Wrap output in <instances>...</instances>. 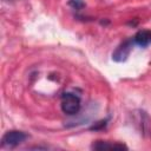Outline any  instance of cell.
<instances>
[{"label":"cell","instance_id":"1","mask_svg":"<svg viewBox=\"0 0 151 151\" xmlns=\"http://www.w3.org/2000/svg\"><path fill=\"white\" fill-rule=\"evenodd\" d=\"M60 107L61 111L67 116H76L81 107L80 98L76 93L72 92H65L61 94L60 98Z\"/></svg>","mask_w":151,"mask_h":151},{"label":"cell","instance_id":"2","mask_svg":"<svg viewBox=\"0 0 151 151\" xmlns=\"http://www.w3.org/2000/svg\"><path fill=\"white\" fill-rule=\"evenodd\" d=\"M27 138L28 134L22 131H18V130L7 131L1 138V147H15L19 144L24 143Z\"/></svg>","mask_w":151,"mask_h":151},{"label":"cell","instance_id":"3","mask_svg":"<svg viewBox=\"0 0 151 151\" xmlns=\"http://www.w3.org/2000/svg\"><path fill=\"white\" fill-rule=\"evenodd\" d=\"M133 39H126L124 40L113 52H112V60L116 63H123L125 61L129 55L130 52L132 50V45H133Z\"/></svg>","mask_w":151,"mask_h":151},{"label":"cell","instance_id":"4","mask_svg":"<svg viewBox=\"0 0 151 151\" xmlns=\"http://www.w3.org/2000/svg\"><path fill=\"white\" fill-rule=\"evenodd\" d=\"M133 42L140 47H146L151 44V31L150 29H140L133 37Z\"/></svg>","mask_w":151,"mask_h":151},{"label":"cell","instance_id":"5","mask_svg":"<svg viewBox=\"0 0 151 151\" xmlns=\"http://www.w3.org/2000/svg\"><path fill=\"white\" fill-rule=\"evenodd\" d=\"M93 150H126L127 147L124 144L119 143H109L105 140H97L91 146Z\"/></svg>","mask_w":151,"mask_h":151},{"label":"cell","instance_id":"6","mask_svg":"<svg viewBox=\"0 0 151 151\" xmlns=\"http://www.w3.org/2000/svg\"><path fill=\"white\" fill-rule=\"evenodd\" d=\"M68 5L76 11H80L85 7V4L83 0H68Z\"/></svg>","mask_w":151,"mask_h":151},{"label":"cell","instance_id":"7","mask_svg":"<svg viewBox=\"0 0 151 151\" xmlns=\"http://www.w3.org/2000/svg\"><path fill=\"white\" fill-rule=\"evenodd\" d=\"M107 122H109V119H103V120H100V122H97L94 125H92V126L90 127V130H103V129L106 127Z\"/></svg>","mask_w":151,"mask_h":151}]
</instances>
